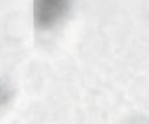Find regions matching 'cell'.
<instances>
[{"instance_id": "obj_1", "label": "cell", "mask_w": 149, "mask_h": 124, "mask_svg": "<svg viewBox=\"0 0 149 124\" xmlns=\"http://www.w3.org/2000/svg\"><path fill=\"white\" fill-rule=\"evenodd\" d=\"M69 0H35L33 5L34 24L40 30H48L61 23L69 14Z\"/></svg>"}, {"instance_id": "obj_2", "label": "cell", "mask_w": 149, "mask_h": 124, "mask_svg": "<svg viewBox=\"0 0 149 124\" xmlns=\"http://www.w3.org/2000/svg\"><path fill=\"white\" fill-rule=\"evenodd\" d=\"M14 94L15 90L12 82L5 76H0V111L10 103Z\"/></svg>"}]
</instances>
